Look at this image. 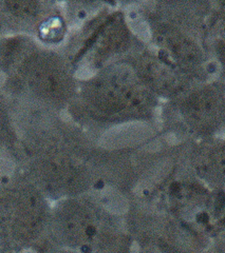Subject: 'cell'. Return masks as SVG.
Returning a JSON list of instances; mask_svg holds the SVG:
<instances>
[{"label":"cell","instance_id":"52a82bcc","mask_svg":"<svg viewBox=\"0 0 225 253\" xmlns=\"http://www.w3.org/2000/svg\"><path fill=\"white\" fill-rule=\"evenodd\" d=\"M182 112L191 125L211 126L223 117V99L214 89L199 90L184 100Z\"/></svg>","mask_w":225,"mask_h":253},{"label":"cell","instance_id":"3957f363","mask_svg":"<svg viewBox=\"0 0 225 253\" xmlns=\"http://www.w3.org/2000/svg\"><path fill=\"white\" fill-rule=\"evenodd\" d=\"M82 99L90 109L113 115L146 109L151 96L134 70L116 68L85 84Z\"/></svg>","mask_w":225,"mask_h":253},{"label":"cell","instance_id":"6da1fadb","mask_svg":"<svg viewBox=\"0 0 225 253\" xmlns=\"http://www.w3.org/2000/svg\"><path fill=\"white\" fill-rule=\"evenodd\" d=\"M0 73L13 96L42 111L70 105L76 84L65 57L23 35L0 37Z\"/></svg>","mask_w":225,"mask_h":253},{"label":"cell","instance_id":"277c9868","mask_svg":"<svg viewBox=\"0 0 225 253\" xmlns=\"http://www.w3.org/2000/svg\"><path fill=\"white\" fill-rule=\"evenodd\" d=\"M53 3L44 1H0V31L13 32L11 35H23L37 38L53 16L57 15ZM33 38V37H32Z\"/></svg>","mask_w":225,"mask_h":253},{"label":"cell","instance_id":"9c48e42d","mask_svg":"<svg viewBox=\"0 0 225 253\" xmlns=\"http://www.w3.org/2000/svg\"><path fill=\"white\" fill-rule=\"evenodd\" d=\"M14 136L15 129L11 111L6 99L0 93V144L13 139Z\"/></svg>","mask_w":225,"mask_h":253},{"label":"cell","instance_id":"ba28073f","mask_svg":"<svg viewBox=\"0 0 225 253\" xmlns=\"http://www.w3.org/2000/svg\"><path fill=\"white\" fill-rule=\"evenodd\" d=\"M129 42V35L122 21L112 19L99 35L95 47L98 60H104L112 55L123 52Z\"/></svg>","mask_w":225,"mask_h":253},{"label":"cell","instance_id":"8992f818","mask_svg":"<svg viewBox=\"0 0 225 253\" xmlns=\"http://www.w3.org/2000/svg\"><path fill=\"white\" fill-rule=\"evenodd\" d=\"M158 44L174 65L182 69H196L202 62V53L197 43L181 31L171 27H161L155 34Z\"/></svg>","mask_w":225,"mask_h":253},{"label":"cell","instance_id":"5b68a950","mask_svg":"<svg viewBox=\"0 0 225 253\" xmlns=\"http://www.w3.org/2000/svg\"><path fill=\"white\" fill-rule=\"evenodd\" d=\"M134 72L147 88L163 95L180 94L185 83L169 63L154 55H142L136 60Z\"/></svg>","mask_w":225,"mask_h":253},{"label":"cell","instance_id":"7a4b0ae2","mask_svg":"<svg viewBox=\"0 0 225 253\" xmlns=\"http://www.w3.org/2000/svg\"><path fill=\"white\" fill-rule=\"evenodd\" d=\"M49 221L44 193L32 181H7L0 191V235L17 243L31 242Z\"/></svg>","mask_w":225,"mask_h":253}]
</instances>
